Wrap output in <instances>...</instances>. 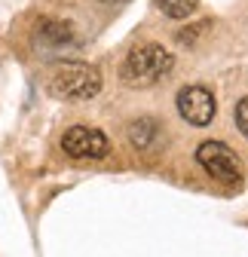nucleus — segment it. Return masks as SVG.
<instances>
[{
  "label": "nucleus",
  "instance_id": "obj_5",
  "mask_svg": "<svg viewBox=\"0 0 248 257\" xmlns=\"http://www.w3.org/2000/svg\"><path fill=\"white\" fill-rule=\"evenodd\" d=\"M175 104H178L181 119H187L196 128H205L214 119V113H218V101H214V95L205 86H184L178 92Z\"/></svg>",
  "mask_w": 248,
  "mask_h": 257
},
{
  "label": "nucleus",
  "instance_id": "obj_2",
  "mask_svg": "<svg viewBox=\"0 0 248 257\" xmlns=\"http://www.w3.org/2000/svg\"><path fill=\"white\" fill-rule=\"evenodd\" d=\"M49 92L65 101H89L101 92V74L86 61H61L49 74Z\"/></svg>",
  "mask_w": 248,
  "mask_h": 257
},
{
  "label": "nucleus",
  "instance_id": "obj_6",
  "mask_svg": "<svg viewBox=\"0 0 248 257\" xmlns=\"http://www.w3.org/2000/svg\"><path fill=\"white\" fill-rule=\"evenodd\" d=\"M37 40L46 43V46H65V43L74 40V28L68 22H40Z\"/></svg>",
  "mask_w": 248,
  "mask_h": 257
},
{
  "label": "nucleus",
  "instance_id": "obj_10",
  "mask_svg": "<svg viewBox=\"0 0 248 257\" xmlns=\"http://www.w3.org/2000/svg\"><path fill=\"white\" fill-rule=\"evenodd\" d=\"M101 4H107V7H122V4H129V0H101Z\"/></svg>",
  "mask_w": 248,
  "mask_h": 257
},
{
  "label": "nucleus",
  "instance_id": "obj_4",
  "mask_svg": "<svg viewBox=\"0 0 248 257\" xmlns=\"http://www.w3.org/2000/svg\"><path fill=\"white\" fill-rule=\"evenodd\" d=\"M61 150L71 159H104L110 150V141L95 125H71L61 135Z\"/></svg>",
  "mask_w": 248,
  "mask_h": 257
},
{
  "label": "nucleus",
  "instance_id": "obj_3",
  "mask_svg": "<svg viewBox=\"0 0 248 257\" xmlns=\"http://www.w3.org/2000/svg\"><path fill=\"white\" fill-rule=\"evenodd\" d=\"M196 163L221 184H239L242 181V163L224 141H202L196 147Z\"/></svg>",
  "mask_w": 248,
  "mask_h": 257
},
{
  "label": "nucleus",
  "instance_id": "obj_8",
  "mask_svg": "<svg viewBox=\"0 0 248 257\" xmlns=\"http://www.w3.org/2000/svg\"><path fill=\"white\" fill-rule=\"evenodd\" d=\"M153 7L169 19H190L199 10V0H153Z\"/></svg>",
  "mask_w": 248,
  "mask_h": 257
},
{
  "label": "nucleus",
  "instance_id": "obj_7",
  "mask_svg": "<svg viewBox=\"0 0 248 257\" xmlns=\"http://www.w3.org/2000/svg\"><path fill=\"white\" fill-rule=\"evenodd\" d=\"M157 138H160V128H157L153 119H135L129 125V144L135 150H150Z\"/></svg>",
  "mask_w": 248,
  "mask_h": 257
},
{
  "label": "nucleus",
  "instance_id": "obj_9",
  "mask_svg": "<svg viewBox=\"0 0 248 257\" xmlns=\"http://www.w3.org/2000/svg\"><path fill=\"white\" fill-rule=\"evenodd\" d=\"M233 116H236V128H239V132L248 138V98H242V101L236 104Z\"/></svg>",
  "mask_w": 248,
  "mask_h": 257
},
{
  "label": "nucleus",
  "instance_id": "obj_1",
  "mask_svg": "<svg viewBox=\"0 0 248 257\" xmlns=\"http://www.w3.org/2000/svg\"><path fill=\"white\" fill-rule=\"evenodd\" d=\"M175 68V55L160 46V43H144V46H135L119 64V80L126 86H135V89H144V86H153L160 83L169 71Z\"/></svg>",
  "mask_w": 248,
  "mask_h": 257
}]
</instances>
